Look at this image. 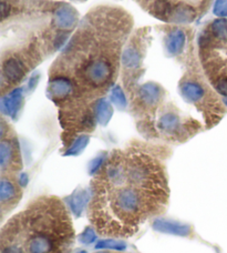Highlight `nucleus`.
Wrapping results in <instances>:
<instances>
[{
    "label": "nucleus",
    "mask_w": 227,
    "mask_h": 253,
    "mask_svg": "<svg viewBox=\"0 0 227 253\" xmlns=\"http://www.w3.org/2000/svg\"><path fill=\"white\" fill-rule=\"evenodd\" d=\"M90 219L98 231L115 237H131L149 216L161 212L169 193L131 183L128 178L117 186L92 184Z\"/></svg>",
    "instance_id": "f257e3e1"
},
{
    "label": "nucleus",
    "mask_w": 227,
    "mask_h": 253,
    "mask_svg": "<svg viewBox=\"0 0 227 253\" xmlns=\"http://www.w3.org/2000/svg\"><path fill=\"white\" fill-rule=\"evenodd\" d=\"M72 241V223L57 198L39 199L13 216L1 232V242L25 245L26 253H63Z\"/></svg>",
    "instance_id": "f03ea898"
},
{
    "label": "nucleus",
    "mask_w": 227,
    "mask_h": 253,
    "mask_svg": "<svg viewBox=\"0 0 227 253\" xmlns=\"http://www.w3.org/2000/svg\"><path fill=\"white\" fill-rule=\"evenodd\" d=\"M28 72V67L22 58L11 56L2 61V90L6 88V84H17L25 78Z\"/></svg>",
    "instance_id": "7ed1b4c3"
},
{
    "label": "nucleus",
    "mask_w": 227,
    "mask_h": 253,
    "mask_svg": "<svg viewBox=\"0 0 227 253\" xmlns=\"http://www.w3.org/2000/svg\"><path fill=\"white\" fill-rule=\"evenodd\" d=\"M76 91L75 84L70 78L63 76H56L50 79L48 94L54 102H65L74 96Z\"/></svg>",
    "instance_id": "20e7f679"
},
{
    "label": "nucleus",
    "mask_w": 227,
    "mask_h": 253,
    "mask_svg": "<svg viewBox=\"0 0 227 253\" xmlns=\"http://www.w3.org/2000/svg\"><path fill=\"white\" fill-rule=\"evenodd\" d=\"M0 165L1 171L4 173L6 170H17L20 169V157L18 155V144L15 139L1 140L0 146Z\"/></svg>",
    "instance_id": "39448f33"
},
{
    "label": "nucleus",
    "mask_w": 227,
    "mask_h": 253,
    "mask_svg": "<svg viewBox=\"0 0 227 253\" xmlns=\"http://www.w3.org/2000/svg\"><path fill=\"white\" fill-rule=\"evenodd\" d=\"M21 198V190L12 179L2 174L1 182H0V202H1L2 210L11 208L19 202Z\"/></svg>",
    "instance_id": "423d86ee"
},
{
    "label": "nucleus",
    "mask_w": 227,
    "mask_h": 253,
    "mask_svg": "<svg viewBox=\"0 0 227 253\" xmlns=\"http://www.w3.org/2000/svg\"><path fill=\"white\" fill-rule=\"evenodd\" d=\"M152 228L157 232L173 234L178 237H189L192 229L189 224L179 222V221L165 219V218H155L152 221Z\"/></svg>",
    "instance_id": "0eeeda50"
},
{
    "label": "nucleus",
    "mask_w": 227,
    "mask_h": 253,
    "mask_svg": "<svg viewBox=\"0 0 227 253\" xmlns=\"http://www.w3.org/2000/svg\"><path fill=\"white\" fill-rule=\"evenodd\" d=\"M24 101V92L21 88H16L1 98V111L15 119Z\"/></svg>",
    "instance_id": "6e6552de"
},
{
    "label": "nucleus",
    "mask_w": 227,
    "mask_h": 253,
    "mask_svg": "<svg viewBox=\"0 0 227 253\" xmlns=\"http://www.w3.org/2000/svg\"><path fill=\"white\" fill-rule=\"evenodd\" d=\"M180 90L185 100L192 103L201 102L205 97V88L194 80H184L180 85Z\"/></svg>",
    "instance_id": "1a4fd4ad"
},
{
    "label": "nucleus",
    "mask_w": 227,
    "mask_h": 253,
    "mask_svg": "<svg viewBox=\"0 0 227 253\" xmlns=\"http://www.w3.org/2000/svg\"><path fill=\"white\" fill-rule=\"evenodd\" d=\"M162 97V89L155 84H147L139 90V102L143 107H154Z\"/></svg>",
    "instance_id": "9d476101"
},
{
    "label": "nucleus",
    "mask_w": 227,
    "mask_h": 253,
    "mask_svg": "<svg viewBox=\"0 0 227 253\" xmlns=\"http://www.w3.org/2000/svg\"><path fill=\"white\" fill-rule=\"evenodd\" d=\"M158 130L167 135H178L182 131V123L179 115L173 111L163 114L158 120Z\"/></svg>",
    "instance_id": "9b49d317"
},
{
    "label": "nucleus",
    "mask_w": 227,
    "mask_h": 253,
    "mask_svg": "<svg viewBox=\"0 0 227 253\" xmlns=\"http://www.w3.org/2000/svg\"><path fill=\"white\" fill-rule=\"evenodd\" d=\"M90 192L88 189H80L76 190L71 196L67 199L68 206L75 216H80L82 214L88 203L90 202Z\"/></svg>",
    "instance_id": "f8f14e48"
},
{
    "label": "nucleus",
    "mask_w": 227,
    "mask_h": 253,
    "mask_svg": "<svg viewBox=\"0 0 227 253\" xmlns=\"http://www.w3.org/2000/svg\"><path fill=\"white\" fill-rule=\"evenodd\" d=\"M54 22L61 29H69L76 22V12L68 4H62L54 11Z\"/></svg>",
    "instance_id": "ddd939ff"
},
{
    "label": "nucleus",
    "mask_w": 227,
    "mask_h": 253,
    "mask_svg": "<svg viewBox=\"0 0 227 253\" xmlns=\"http://www.w3.org/2000/svg\"><path fill=\"white\" fill-rule=\"evenodd\" d=\"M93 114L97 124H100L101 126H107L113 115L111 103L106 100V99H99L94 103Z\"/></svg>",
    "instance_id": "4468645a"
},
{
    "label": "nucleus",
    "mask_w": 227,
    "mask_h": 253,
    "mask_svg": "<svg viewBox=\"0 0 227 253\" xmlns=\"http://www.w3.org/2000/svg\"><path fill=\"white\" fill-rule=\"evenodd\" d=\"M185 44V34L180 29H175L167 36L166 47L167 51H170L173 55H178L183 50Z\"/></svg>",
    "instance_id": "2eb2a0df"
},
{
    "label": "nucleus",
    "mask_w": 227,
    "mask_h": 253,
    "mask_svg": "<svg viewBox=\"0 0 227 253\" xmlns=\"http://www.w3.org/2000/svg\"><path fill=\"white\" fill-rule=\"evenodd\" d=\"M90 141L89 135L87 134H81L80 137L76 138L71 146L68 148V150L65 152V156H78L79 153L82 152L87 144Z\"/></svg>",
    "instance_id": "dca6fc26"
},
{
    "label": "nucleus",
    "mask_w": 227,
    "mask_h": 253,
    "mask_svg": "<svg viewBox=\"0 0 227 253\" xmlns=\"http://www.w3.org/2000/svg\"><path fill=\"white\" fill-rule=\"evenodd\" d=\"M95 249L102 250H114V251H125L126 245L125 242L115 240V239H103V240H99L95 245Z\"/></svg>",
    "instance_id": "f3484780"
},
{
    "label": "nucleus",
    "mask_w": 227,
    "mask_h": 253,
    "mask_svg": "<svg viewBox=\"0 0 227 253\" xmlns=\"http://www.w3.org/2000/svg\"><path fill=\"white\" fill-rule=\"evenodd\" d=\"M211 35L220 40H227V19H217L213 22Z\"/></svg>",
    "instance_id": "a211bd4d"
},
{
    "label": "nucleus",
    "mask_w": 227,
    "mask_h": 253,
    "mask_svg": "<svg viewBox=\"0 0 227 253\" xmlns=\"http://www.w3.org/2000/svg\"><path fill=\"white\" fill-rule=\"evenodd\" d=\"M111 100L117 108H119V109H124L126 105H128L123 90H122V88L119 87V85H116V87L112 89Z\"/></svg>",
    "instance_id": "6ab92c4d"
},
{
    "label": "nucleus",
    "mask_w": 227,
    "mask_h": 253,
    "mask_svg": "<svg viewBox=\"0 0 227 253\" xmlns=\"http://www.w3.org/2000/svg\"><path fill=\"white\" fill-rule=\"evenodd\" d=\"M97 239H98V236L97 233H95L94 229L92 227H87L83 230L82 233L79 236V242L82 243V245L89 246L97 241Z\"/></svg>",
    "instance_id": "aec40b11"
},
{
    "label": "nucleus",
    "mask_w": 227,
    "mask_h": 253,
    "mask_svg": "<svg viewBox=\"0 0 227 253\" xmlns=\"http://www.w3.org/2000/svg\"><path fill=\"white\" fill-rule=\"evenodd\" d=\"M107 160H108V157L106 153H102V155L95 157L89 165V173L90 174L98 173L99 171L102 169V167L104 166V164H106Z\"/></svg>",
    "instance_id": "412c9836"
},
{
    "label": "nucleus",
    "mask_w": 227,
    "mask_h": 253,
    "mask_svg": "<svg viewBox=\"0 0 227 253\" xmlns=\"http://www.w3.org/2000/svg\"><path fill=\"white\" fill-rule=\"evenodd\" d=\"M1 253H26L24 247L15 242H1Z\"/></svg>",
    "instance_id": "4be33fe9"
},
{
    "label": "nucleus",
    "mask_w": 227,
    "mask_h": 253,
    "mask_svg": "<svg viewBox=\"0 0 227 253\" xmlns=\"http://www.w3.org/2000/svg\"><path fill=\"white\" fill-rule=\"evenodd\" d=\"M214 13L219 17H227V0H216L214 3Z\"/></svg>",
    "instance_id": "5701e85b"
},
{
    "label": "nucleus",
    "mask_w": 227,
    "mask_h": 253,
    "mask_svg": "<svg viewBox=\"0 0 227 253\" xmlns=\"http://www.w3.org/2000/svg\"><path fill=\"white\" fill-rule=\"evenodd\" d=\"M28 181L29 178L27 173H20L19 177H18V184H19L20 187H26L27 184H28Z\"/></svg>",
    "instance_id": "b1692460"
},
{
    "label": "nucleus",
    "mask_w": 227,
    "mask_h": 253,
    "mask_svg": "<svg viewBox=\"0 0 227 253\" xmlns=\"http://www.w3.org/2000/svg\"><path fill=\"white\" fill-rule=\"evenodd\" d=\"M76 253H88V252L85 251V250H80V251H78Z\"/></svg>",
    "instance_id": "393cba45"
},
{
    "label": "nucleus",
    "mask_w": 227,
    "mask_h": 253,
    "mask_svg": "<svg viewBox=\"0 0 227 253\" xmlns=\"http://www.w3.org/2000/svg\"><path fill=\"white\" fill-rule=\"evenodd\" d=\"M81 1H84V0H81Z\"/></svg>",
    "instance_id": "a878e982"
}]
</instances>
